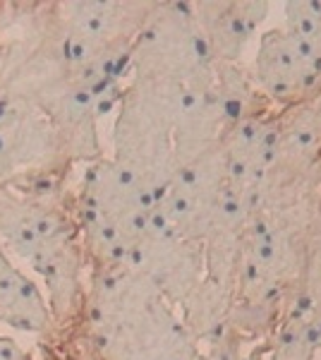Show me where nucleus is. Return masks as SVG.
<instances>
[{"instance_id":"0eeeda50","label":"nucleus","mask_w":321,"mask_h":360,"mask_svg":"<svg viewBox=\"0 0 321 360\" xmlns=\"http://www.w3.org/2000/svg\"><path fill=\"white\" fill-rule=\"evenodd\" d=\"M254 79L266 96L302 103V98L321 86V56L285 27L268 29L259 39Z\"/></svg>"},{"instance_id":"9b49d317","label":"nucleus","mask_w":321,"mask_h":360,"mask_svg":"<svg viewBox=\"0 0 321 360\" xmlns=\"http://www.w3.org/2000/svg\"><path fill=\"white\" fill-rule=\"evenodd\" d=\"M319 351L321 324L307 315L293 312L276 336L273 360H317Z\"/></svg>"},{"instance_id":"f03ea898","label":"nucleus","mask_w":321,"mask_h":360,"mask_svg":"<svg viewBox=\"0 0 321 360\" xmlns=\"http://www.w3.org/2000/svg\"><path fill=\"white\" fill-rule=\"evenodd\" d=\"M0 240L44 278L53 317L60 319L81 283V248L72 221L41 197L0 185Z\"/></svg>"},{"instance_id":"9d476101","label":"nucleus","mask_w":321,"mask_h":360,"mask_svg":"<svg viewBox=\"0 0 321 360\" xmlns=\"http://www.w3.org/2000/svg\"><path fill=\"white\" fill-rule=\"evenodd\" d=\"M53 319V310L39 286L0 248V322L20 332H46Z\"/></svg>"},{"instance_id":"20e7f679","label":"nucleus","mask_w":321,"mask_h":360,"mask_svg":"<svg viewBox=\"0 0 321 360\" xmlns=\"http://www.w3.org/2000/svg\"><path fill=\"white\" fill-rule=\"evenodd\" d=\"M134 77L183 86L192 94H209L218 63L211 56L192 5H154L132 46Z\"/></svg>"},{"instance_id":"f257e3e1","label":"nucleus","mask_w":321,"mask_h":360,"mask_svg":"<svg viewBox=\"0 0 321 360\" xmlns=\"http://www.w3.org/2000/svg\"><path fill=\"white\" fill-rule=\"evenodd\" d=\"M195 96L202 94L134 77L120 98L113 130V161L149 190L156 205L178 176L173 132Z\"/></svg>"},{"instance_id":"f8f14e48","label":"nucleus","mask_w":321,"mask_h":360,"mask_svg":"<svg viewBox=\"0 0 321 360\" xmlns=\"http://www.w3.org/2000/svg\"><path fill=\"white\" fill-rule=\"evenodd\" d=\"M285 29L321 56V0H297L285 5Z\"/></svg>"},{"instance_id":"4468645a","label":"nucleus","mask_w":321,"mask_h":360,"mask_svg":"<svg viewBox=\"0 0 321 360\" xmlns=\"http://www.w3.org/2000/svg\"><path fill=\"white\" fill-rule=\"evenodd\" d=\"M0 360H29V356L15 344L13 339L0 336Z\"/></svg>"},{"instance_id":"1a4fd4ad","label":"nucleus","mask_w":321,"mask_h":360,"mask_svg":"<svg viewBox=\"0 0 321 360\" xmlns=\"http://www.w3.org/2000/svg\"><path fill=\"white\" fill-rule=\"evenodd\" d=\"M192 15L207 39L216 63H235L244 44L261 25L268 5L264 3H190Z\"/></svg>"},{"instance_id":"7ed1b4c3","label":"nucleus","mask_w":321,"mask_h":360,"mask_svg":"<svg viewBox=\"0 0 321 360\" xmlns=\"http://www.w3.org/2000/svg\"><path fill=\"white\" fill-rule=\"evenodd\" d=\"M156 200L113 159H96L79 190L84 250L101 269L127 266L147 236Z\"/></svg>"},{"instance_id":"39448f33","label":"nucleus","mask_w":321,"mask_h":360,"mask_svg":"<svg viewBox=\"0 0 321 360\" xmlns=\"http://www.w3.org/2000/svg\"><path fill=\"white\" fill-rule=\"evenodd\" d=\"M225 193V168L221 144L180 168L171 188L154 209V219L173 236L190 243H204L218 214Z\"/></svg>"},{"instance_id":"423d86ee","label":"nucleus","mask_w":321,"mask_h":360,"mask_svg":"<svg viewBox=\"0 0 321 360\" xmlns=\"http://www.w3.org/2000/svg\"><path fill=\"white\" fill-rule=\"evenodd\" d=\"M65 161L60 135L37 103L15 96L0 106V185L46 176Z\"/></svg>"},{"instance_id":"ddd939ff","label":"nucleus","mask_w":321,"mask_h":360,"mask_svg":"<svg viewBox=\"0 0 321 360\" xmlns=\"http://www.w3.org/2000/svg\"><path fill=\"white\" fill-rule=\"evenodd\" d=\"M202 360H237V353L235 348L228 344V339H221L211 344V353L209 356H204Z\"/></svg>"},{"instance_id":"6e6552de","label":"nucleus","mask_w":321,"mask_h":360,"mask_svg":"<svg viewBox=\"0 0 321 360\" xmlns=\"http://www.w3.org/2000/svg\"><path fill=\"white\" fill-rule=\"evenodd\" d=\"M127 266L149 278L171 305H183L207 276L199 243L173 236L156 219Z\"/></svg>"}]
</instances>
